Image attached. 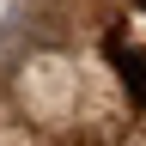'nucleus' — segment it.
Here are the masks:
<instances>
[{"label": "nucleus", "mask_w": 146, "mask_h": 146, "mask_svg": "<svg viewBox=\"0 0 146 146\" xmlns=\"http://www.w3.org/2000/svg\"><path fill=\"white\" fill-rule=\"evenodd\" d=\"M116 67H122L128 91H134V98L146 104V55H140V49H122V43H116Z\"/></svg>", "instance_id": "f257e3e1"}]
</instances>
